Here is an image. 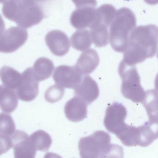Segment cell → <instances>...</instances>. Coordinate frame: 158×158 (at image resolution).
<instances>
[{
  "label": "cell",
  "mask_w": 158,
  "mask_h": 158,
  "mask_svg": "<svg viewBox=\"0 0 158 158\" xmlns=\"http://www.w3.org/2000/svg\"><path fill=\"white\" fill-rule=\"evenodd\" d=\"M29 138L36 151H47L50 147L52 142L49 135L42 130L34 132L29 136Z\"/></svg>",
  "instance_id": "cell-22"
},
{
  "label": "cell",
  "mask_w": 158,
  "mask_h": 158,
  "mask_svg": "<svg viewBox=\"0 0 158 158\" xmlns=\"http://www.w3.org/2000/svg\"><path fill=\"white\" fill-rule=\"evenodd\" d=\"M100 158H124L123 148L115 144H110L101 153Z\"/></svg>",
  "instance_id": "cell-25"
},
{
  "label": "cell",
  "mask_w": 158,
  "mask_h": 158,
  "mask_svg": "<svg viewBox=\"0 0 158 158\" xmlns=\"http://www.w3.org/2000/svg\"><path fill=\"white\" fill-rule=\"evenodd\" d=\"M82 75L75 66L62 65L56 68L52 77L56 84L74 89L81 82Z\"/></svg>",
  "instance_id": "cell-11"
},
{
  "label": "cell",
  "mask_w": 158,
  "mask_h": 158,
  "mask_svg": "<svg viewBox=\"0 0 158 158\" xmlns=\"http://www.w3.org/2000/svg\"><path fill=\"white\" fill-rule=\"evenodd\" d=\"M158 45V27L154 24L140 25L130 33L123 59L130 65H135L146 59L154 56Z\"/></svg>",
  "instance_id": "cell-1"
},
{
  "label": "cell",
  "mask_w": 158,
  "mask_h": 158,
  "mask_svg": "<svg viewBox=\"0 0 158 158\" xmlns=\"http://www.w3.org/2000/svg\"><path fill=\"white\" fill-rule=\"evenodd\" d=\"M32 68L35 77L39 82L50 77L54 65L52 61L48 58L41 57L35 61Z\"/></svg>",
  "instance_id": "cell-19"
},
{
  "label": "cell",
  "mask_w": 158,
  "mask_h": 158,
  "mask_svg": "<svg viewBox=\"0 0 158 158\" xmlns=\"http://www.w3.org/2000/svg\"><path fill=\"white\" fill-rule=\"evenodd\" d=\"M127 115L125 107L121 103L114 102L106 110L104 126L108 131L116 135L127 125L124 121Z\"/></svg>",
  "instance_id": "cell-9"
},
{
  "label": "cell",
  "mask_w": 158,
  "mask_h": 158,
  "mask_svg": "<svg viewBox=\"0 0 158 158\" xmlns=\"http://www.w3.org/2000/svg\"><path fill=\"white\" fill-rule=\"evenodd\" d=\"M64 93V88L55 84L50 86L46 91L44 98L47 102L54 103L61 99Z\"/></svg>",
  "instance_id": "cell-24"
},
{
  "label": "cell",
  "mask_w": 158,
  "mask_h": 158,
  "mask_svg": "<svg viewBox=\"0 0 158 158\" xmlns=\"http://www.w3.org/2000/svg\"><path fill=\"white\" fill-rule=\"evenodd\" d=\"M0 79L4 87L14 90L21 83V73L11 67L4 65L0 69Z\"/></svg>",
  "instance_id": "cell-18"
},
{
  "label": "cell",
  "mask_w": 158,
  "mask_h": 158,
  "mask_svg": "<svg viewBox=\"0 0 158 158\" xmlns=\"http://www.w3.org/2000/svg\"><path fill=\"white\" fill-rule=\"evenodd\" d=\"M75 96L78 97L87 105L96 99L99 94V89L96 82L88 75L83 76L82 80L74 89Z\"/></svg>",
  "instance_id": "cell-14"
},
{
  "label": "cell",
  "mask_w": 158,
  "mask_h": 158,
  "mask_svg": "<svg viewBox=\"0 0 158 158\" xmlns=\"http://www.w3.org/2000/svg\"><path fill=\"white\" fill-rule=\"evenodd\" d=\"M70 42L73 47L79 51L89 49L92 42L90 31L87 29H78L72 35Z\"/></svg>",
  "instance_id": "cell-21"
},
{
  "label": "cell",
  "mask_w": 158,
  "mask_h": 158,
  "mask_svg": "<svg viewBox=\"0 0 158 158\" xmlns=\"http://www.w3.org/2000/svg\"><path fill=\"white\" fill-rule=\"evenodd\" d=\"M87 104L80 98L75 96L65 104L64 112L66 118L73 122H78L87 116Z\"/></svg>",
  "instance_id": "cell-15"
},
{
  "label": "cell",
  "mask_w": 158,
  "mask_h": 158,
  "mask_svg": "<svg viewBox=\"0 0 158 158\" xmlns=\"http://www.w3.org/2000/svg\"><path fill=\"white\" fill-rule=\"evenodd\" d=\"M12 148L11 139L0 135V156Z\"/></svg>",
  "instance_id": "cell-26"
},
{
  "label": "cell",
  "mask_w": 158,
  "mask_h": 158,
  "mask_svg": "<svg viewBox=\"0 0 158 158\" xmlns=\"http://www.w3.org/2000/svg\"><path fill=\"white\" fill-rule=\"evenodd\" d=\"M99 62V58L97 52L89 48L82 52L75 66L82 75H87L93 72Z\"/></svg>",
  "instance_id": "cell-16"
},
{
  "label": "cell",
  "mask_w": 158,
  "mask_h": 158,
  "mask_svg": "<svg viewBox=\"0 0 158 158\" xmlns=\"http://www.w3.org/2000/svg\"><path fill=\"white\" fill-rule=\"evenodd\" d=\"M110 141L109 134L101 130L81 138L78 143L81 158H99L102 152L110 144Z\"/></svg>",
  "instance_id": "cell-6"
},
{
  "label": "cell",
  "mask_w": 158,
  "mask_h": 158,
  "mask_svg": "<svg viewBox=\"0 0 158 158\" xmlns=\"http://www.w3.org/2000/svg\"><path fill=\"white\" fill-rule=\"evenodd\" d=\"M14 158H35L36 150L25 131L16 130L10 137Z\"/></svg>",
  "instance_id": "cell-12"
},
{
  "label": "cell",
  "mask_w": 158,
  "mask_h": 158,
  "mask_svg": "<svg viewBox=\"0 0 158 158\" xmlns=\"http://www.w3.org/2000/svg\"><path fill=\"white\" fill-rule=\"evenodd\" d=\"M28 32L19 26H11L0 34V52H13L23 45L27 40Z\"/></svg>",
  "instance_id": "cell-8"
},
{
  "label": "cell",
  "mask_w": 158,
  "mask_h": 158,
  "mask_svg": "<svg viewBox=\"0 0 158 158\" xmlns=\"http://www.w3.org/2000/svg\"><path fill=\"white\" fill-rule=\"evenodd\" d=\"M142 103L147 111L148 122L152 124H157V93L154 89L145 91Z\"/></svg>",
  "instance_id": "cell-20"
},
{
  "label": "cell",
  "mask_w": 158,
  "mask_h": 158,
  "mask_svg": "<svg viewBox=\"0 0 158 158\" xmlns=\"http://www.w3.org/2000/svg\"><path fill=\"white\" fill-rule=\"evenodd\" d=\"M46 44L54 55L61 56L69 52L70 47L69 39L64 32L59 30L48 32L45 37Z\"/></svg>",
  "instance_id": "cell-13"
},
{
  "label": "cell",
  "mask_w": 158,
  "mask_h": 158,
  "mask_svg": "<svg viewBox=\"0 0 158 158\" xmlns=\"http://www.w3.org/2000/svg\"><path fill=\"white\" fill-rule=\"evenodd\" d=\"M39 82L34 76L32 68L28 67L21 73V83L16 89L18 97L24 102L35 99L39 92Z\"/></svg>",
  "instance_id": "cell-10"
},
{
  "label": "cell",
  "mask_w": 158,
  "mask_h": 158,
  "mask_svg": "<svg viewBox=\"0 0 158 158\" xmlns=\"http://www.w3.org/2000/svg\"><path fill=\"white\" fill-rule=\"evenodd\" d=\"M2 85H0V90L1 89V88H2Z\"/></svg>",
  "instance_id": "cell-29"
},
{
  "label": "cell",
  "mask_w": 158,
  "mask_h": 158,
  "mask_svg": "<svg viewBox=\"0 0 158 158\" xmlns=\"http://www.w3.org/2000/svg\"><path fill=\"white\" fill-rule=\"evenodd\" d=\"M116 12L112 5L105 4L96 9L94 22L90 27L92 42L97 47L105 46L109 41V27Z\"/></svg>",
  "instance_id": "cell-4"
},
{
  "label": "cell",
  "mask_w": 158,
  "mask_h": 158,
  "mask_svg": "<svg viewBox=\"0 0 158 158\" xmlns=\"http://www.w3.org/2000/svg\"><path fill=\"white\" fill-rule=\"evenodd\" d=\"M16 92L2 86L0 90V108L5 112L11 113L16 108L18 103Z\"/></svg>",
  "instance_id": "cell-17"
},
{
  "label": "cell",
  "mask_w": 158,
  "mask_h": 158,
  "mask_svg": "<svg viewBox=\"0 0 158 158\" xmlns=\"http://www.w3.org/2000/svg\"><path fill=\"white\" fill-rule=\"evenodd\" d=\"M16 126L11 116L2 112L0 113V135L10 138L15 131Z\"/></svg>",
  "instance_id": "cell-23"
},
{
  "label": "cell",
  "mask_w": 158,
  "mask_h": 158,
  "mask_svg": "<svg viewBox=\"0 0 158 158\" xmlns=\"http://www.w3.org/2000/svg\"><path fill=\"white\" fill-rule=\"evenodd\" d=\"M44 158H62L59 155L51 152H48L46 153Z\"/></svg>",
  "instance_id": "cell-27"
},
{
  "label": "cell",
  "mask_w": 158,
  "mask_h": 158,
  "mask_svg": "<svg viewBox=\"0 0 158 158\" xmlns=\"http://www.w3.org/2000/svg\"><path fill=\"white\" fill-rule=\"evenodd\" d=\"M5 27V22L0 14V34L4 31Z\"/></svg>",
  "instance_id": "cell-28"
},
{
  "label": "cell",
  "mask_w": 158,
  "mask_h": 158,
  "mask_svg": "<svg viewBox=\"0 0 158 158\" xmlns=\"http://www.w3.org/2000/svg\"><path fill=\"white\" fill-rule=\"evenodd\" d=\"M42 1L32 0H0L3 3L2 12L8 19L23 28L39 23L46 15Z\"/></svg>",
  "instance_id": "cell-2"
},
{
  "label": "cell",
  "mask_w": 158,
  "mask_h": 158,
  "mask_svg": "<svg viewBox=\"0 0 158 158\" xmlns=\"http://www.w3.org/2000/svg\"><path fill=\"white\" fill-rule=\"evenodd\" d=\"M135 16L130 9L124 7L116 12L109 27V41L115 51L123 52L129 35L136 27Z\"/></svg>",
  "instance_id": "cell-3"
},
{
  "label": "cell",
  "mask_w": 158,
  "mask_h": 158,
  "mask_svg": "<svg viewBox=\"0 0 158 158\" xmlns=\"http://www.w3.org/2000/svg\"><path fill=\"white\" fill-rule=\"evenodd\" d=\"M76 9L71 14L70 20L75 28L84 29L90 27L95 15L96 1H73Z\"/></svg>",
  "instance_id": "cell-7"
},
{
  "label": "cell",
  "mask_w": 158,
  "mask_h": 158,
  "mask_svg": "<svg viewBox=\"0 0 158 158\" xmlns=\"http://www.w3.org/2000/svg\"><path fill=\"white\" fill-rule=\"evenodd\" d=\"M118 71L122 79L121 91L123 95L133 102L142 103L145 91L141 85L135 65H129L122 60L119 64Z\"/></svg>",
  "instance_id": "cell-5"
}]
</instances>
